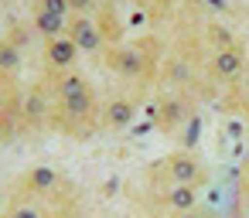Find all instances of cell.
<instances>
[{"label": "cell", "mask_w": 249, "mask_h": 218, "mask_svg": "<svg viewBox=\"0 0 249 218\" xmlns=\"http://www.w3.org/2000/svg\"><path fill=\"white\" fill-rule=\"evenodd\" d=\"M103 4H106V0H69L72 14H89V17H92V14H96Z\"/></svg>", "instance_id": "5bb4252c"}, {"label": "cell", "mask_w": 249, "mask_h": 218, "mask_svg": "<svg viewBox=\"0 0 249 218\" xmlns=\"http://www.w3.org/2000/svg\"><path fill=\"white\" fill-rule=\"evenodd\" d=\"M52 109H55V99H52L48 82H35L31 89L21 92V109H18L21 130H24V133L45 130V126L52 123Z\"/></svg>", "instance_id": "5b68a950"}, {"label": "cell", "mask_w": 249, "mask_h": 218, "mask_svg": "<svg viewBox=\"0 0 249 218\" xmlns=\"http://www.w3.org/2000/svg\"><path fill=\"white\" fill-rule=\"evenodd\" d=\"M0 218H48L45 215V208L35 201V198H28V194H14L11 198V204L4 208V215H0Z\"/></svg>", "instance_id": "4fadbf2b"}, {"label": "cell", "mask_w": 249, "mask_h": 218, "mask_svg": "<svg viewBox=\"0 0 249 218\" xmlns=\"http://www.w3.org/2000/svg\"><path fill=\"white\" fill-rule=\"evenodd\" d=\"M154 191L160 198V208L171 215H184V211L198 208V184H164Z\"/></svg>", "instance_id": "8fae6325"}, {"label": "cell", "mask_w": 249, "mask_h": 218, "mask_svg": "<svg viewBox=\"0 0 249 218\" xmlns=\"http://www.w3.org/2000/svg\"><path fill=\"white\" fill-rule=\"evenodd\" d=\"M246 82H249V62H246Z\"/></svg>", "instance_id": "2e32d148"}, {"label": "cell", "mask_w": 249, "mask_h": 218, "mask_svg": "<svg viewBox=\"0 0 249 218\" xmlns=\"http://www.w3.org/2000/svg\"><path fill=\"white\" fill-rule=\"evenodd\" d=\"M65 187V177H62V170L58 167H52V164H35V167H28L24 170V177H21V194H28V198H52V194H58Z\"/></svg>", "instance_id": "8992f818"}, {"label": "cell", "mask_w": 249, "mask_h": 218, "mask_svg": "<svg viewBox=\"0 0 249 218\" xmlns=\"http://www.w3.org/2000/svg\"><path fill=\"white\" fill-rule=\"evenodd\" d=\"M150 181L154 177H164V184H205V164L191 153V150H174L160 160L150 164Z\"/></svg>", "instance_id": "3957f363"}, {"label": "cell", "mask_w": 249, "mask_h": 218, "mask_svg": "<svg viewBox=\"0 0 249 218\" xmlns=\"http://www.w3.org/2000/svg\"><path fill=\"white\" fill-rule=\"evenodd\" d=\"M178 218H215V215L205 211V208H191V211H184V215H178Z\"/></svg>", "instance_id": "9a60e30c"}, {"label": "cell", "mask_w": 249, "mask_h": 218, "mask_svg": "<svg viewBox=\"0 0 249 218\" xmlns=\"http://www.w3.org/2000/svg\"><path fill=\"white\" fill-rule=\"evenodd\" d=\"M69 17H72L69 0H35V28H38L45 38L65 34Z\"/></svg>", "instance_id": "9c48e42d"}, {"label": "cell", "mask_w": 249, "mask_h": 218, "mask_svg": "<svg viewBox=\"0 0 249 218\" xmlns=\"http://www.w3.org/2000/svg\"><path fill=\"white\" fill-rule=\"evenodd\" d=\"M140 113V102L130 99V96H113L106 102H99V130L106 133H123L126 126H133Z\"/></svg>", "instance_id": "52a82bcc"}, {"label": "cell", "mask_w": 249, "mask_h": 218, "mask_svg": "<svg viewBox=\"0 0 249 218\" xmlns=\"http://www.w3.org/2000/svg\"><path fill=\"white\" fill-rule=\"evenodd\" d=\"M184 119H188V102H184V99H178V96H167V99H160V102H157L154 123H157L164 133L178 130Z\"/></svg>", "instance_id": "7c38bea8"}, {"label": "cell", "mask_w": 249, "mask_h": 218, "mask_svg": "<svg viewBox=\"0 0 249 218\" xmlns=\"http://www.w3.org/2000/svg\"><path fill=\"white\" fill-rule=\"evenodd\" d=\"M79 48L69 34H55V38H45V72L48 79L52 75H62V72H72L79 65Z\"/></svg>", "instance_id": "ba28073f"}, {"label": "cell", "mask_w": 249, "mask_h": 218, "mask_svg": "<svg viewBox=\"0 0 249 218\" xmlns=\"http://www.w3.org/2000/svg\"><path fill=\"white\" fill-rule=\"evenodd\" d=\"M48 89H52V99H55L48 126L72 136V140H92L99 133V99H96L89 79L79 68H72V72L52 75Z\"/></svg>", "instance_id": "6da1fadb"}, {"label": "cell", "mask_w": 249, "mask_h": 218, "mask_svg": "<svg viewBox=\"0 0 249 218\" xmlns=\"http://www.w3.org/2000/svg\"><path fill=\"white\" fill-rule=\"evenodd\" d=\"M246 62H249V48H246L242 41H232V45H225V48L208 51L205 75H208V82H215V85H235V82L246 75Z\"/></svg>", "instance_id": "277c9868"}, {"label": "cell", "mask_w": 249, "mask_h": 218, "mask_svg": "<svg viewBox=\"0 0 249 218\" xmlns=\"http://www.w3.org/2000/svg\"><path fill=\"white\" fill-rule=\"evenodd\" d=\"M65 34L75 41V48H79L82 55H99V51H106V38H103L96 17H89V14H72Z\"/></svg>", "instance_id": "30bf717a"}, {"label": "cell", "mask_w": 249, "mask_h": 218, "mask_svg": "<svg viewBox=\"0 0 249 218\" xmlns=\"http://www.w3.org/2000/svg\"><path fill=\"white\" fill-rule=\"evenodd\" d=\"M154 41H133V45H109L106 48V65L113 75H120L123 82H147L157 72V55H154Z\"/></svg>", "instance_id": "7a4b0ae2"}]
</instances>
